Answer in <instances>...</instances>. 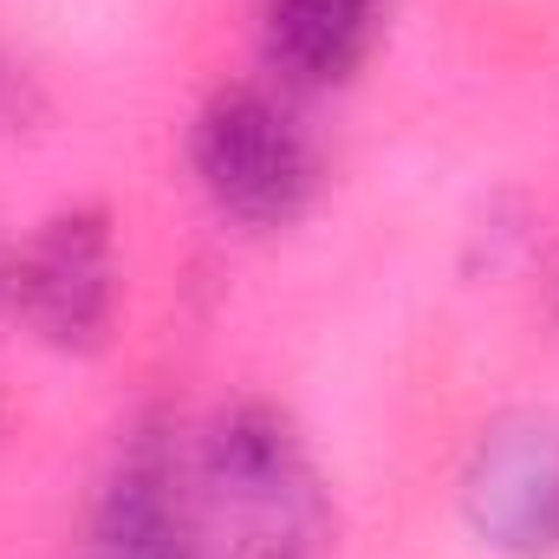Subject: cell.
Listing matches in <instances>:
<instances>
[{"label": "cell", "mask_w": 559, "mask_h": 559, "mask_svg": "<svg viewBox=\"0 0 559 559\" xmlns=\"http://www.w3.org/2000/svg\"><path fill=\"white\" fill-rule=\"evenodd\" d=\"M13 299L52 352H98L118 319V228L105 209L72 202L33 228L13 267Z\"/></svg>", "instance_id": "obj_4"}, {"label": "cell", "mask_w": 559, "mask_h": 559, "mask_svg": "<svg viewBox=\"0 0 559 559\" xmlns=\"http://www.w3.org/2000/svg\"><path fill=\"white\" fill-rule=\"evenodd\" d=\"M462 521L501 559H559V411L495 417L462 462Z\"/></svg>", "instance_id": "obj_3"}, {"label": "cell", "mask_w": 559, "mask_h": 559, "mask_svg": "<svg viewBox=\"0 0 559 559\" xmlns=\"http://www.w3.org/2000/svg\"><path fill=\"white\" fill-rule=\"evenodd\" d=\"M391 0H261V59L299 92H332L365 72Z\"/></svg>", "instance_id": "obj_6"}, {"label": "cell", "mask_w": 559, "mask_h": 559, "mask_svg": "<svg viewBox=\"0 0 559 559\" xmlns=\"http://www.w3.org/2000/svg\"><path fill=\"white\" fill-rule=\"evenodd\" d=\"M92 559H215L195 495L189 455L169 442L163 423H138L92 501Z\"/></svg>", "instance_id": "obj_5"}, {"label": "cell", "mask_w": 559, "mask_h": 559, "mask_svg": "<svg viewBox=\"0 0 559 559\" xmlns=\"http://www.w3.org/2000/svg\"><path fill=\"white\" fill-rule=\"evenodd\" d=\"M189 495L215 559H319L332 547V488L299 423L261 397L202 423Z\"/></svg>", "instance_id": "obj_1"}, {"label": "cell", "mask_w": 559, "mask_h": 559, "mask_svg": "<svg viewBox=\"0 0 559 559\" xmlns=\"http://www.w3.org/2000/svg\"><path fill=\"white\" fill-rule=\"evenodd\" d=\"M189 169L202 195L248 228H286L319 195V150L267 85H222L189 118Z\"/></svg>", "instance_id": "obj_2"}]
</instances>
